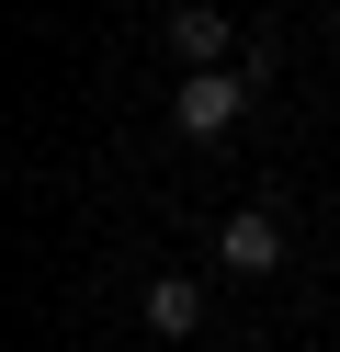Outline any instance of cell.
Returning <instances> with one entry per match:
<instances>
[{
  "label": "cell",
  "mask_w": 340,
  "mask_h": 352,
  "mask_svg": "<svg viewBox=\"0 0 340 352\" xmlns=\"http://www.w3.org/2000/svg\"><path fill=\"white\" fill-rule=\"evenodd\" d=\"M249 91H261V57H249V69H181L170 125H181V137H227V125L249 114Z\"/></svg>",
  "instance_id": "cell-1"
},
{
  "label": "cell",
  "mask_w": 340,
  "mask_h": 352,
  "mask_svg": "<svg viewBox=\"0 0 340 352\" xmlns=\"http://www.w3.org/2000/svg\"><path fill=\"white\" fill-rule=\"evenodd\" d=\"M227 46H238V23H227L216 0H181L170 12V57L181 69H227Z\"/></svg>",
  "instance_id": "cell-2"
},
{
  "label": "cell",
  "mask_w": 340,
  "mask_h": 352,
  "mask_svg": "<svg viewBox=\"0 0 340 352\" xmlns=\"http://www.w3.org/2000/svg\"><path fill=\"white\" fill-rule=\"evenodd\" d=\"M216 261H227V273H272V261H284V228H272L261 205H238V216L216 228Z\"/></svg>",
  "instance_id": "cell-3"
},
{
  "label": "cell",
  "mask_w": 340,
  "mask_h": 352,
  "mask_svg": "<svg viewBox=\"0 0 340 352\" xmlns=\"http://www.w3.org/2000/svg\"><path fill=\"white\" fill-rule=\"evenodd\" d=\"M136 318H148L159 341H193V329H204V284L193 273H159L148 296H136Z\"/></svg>",
  "instance_id": "cell-4"
}]
</instances>
